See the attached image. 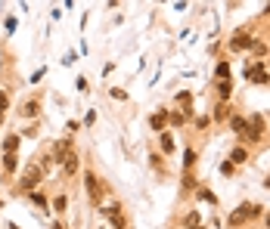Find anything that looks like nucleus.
I'll list each match as a JSON object with an SVG mask.
<instances>
[{
  "label": "nucleus",
  "instance_id": "nucleus-7",
  "mask_svg": "<svg viewBox=\"0 0 270 229\" xmlns=\"http://www.w3.org/2000/svg\"><path fill=\"white\" fill-rule=\"evenodd\" d=\"M103 214H106L109 220H112V226H115V229H124V214H121V208H118V205H112V208H106Z\"/></svg>",
  "mask_w": 270,
  "mask_h": 229
},
{
  "label": "nucleus",
  "instance_id": "nucleus-2",
  "mask_svg": "<svg viewBox=\"0 0 270 229\" xmlns=\"http://www.w3.org/2000/svg\"><path fill=\"white\" fill-rule=\"evenodd\" d=\"M261 214V208L258 205H239V208H236L233 211V214H230V220H227V226H242V223H246V220H251V217H258Z\"/></svg>",
  "mask_w": 270,
  "mask_h": 229
},
{
  "label": "nucleus",
  "instance_id": "nucleus-11",
  "mask_svg": "<svg viewBox=\"0 0 270 229\" xmlns=\"http://www.w3.org/2000/svg\"><path fill=\"white\" fill-rule=\"evenodd\" d=\"M16 149H19V133H10L3 140V155H16Z\"/></svg>",
  "mask_w": 270,
  "mask_h": 229
},
{
  "label": "nucleus",
  "instance_id": "nucleus-6",
  "mask_svg": "<svg viewBox=\"0 0 270 229\" xmlns=\"http://www.w3.org/2000/svg\"><path fill=\"white\" fill-rule=\"evenodd\" d=\"M246 78H249V81H255V84H267V81H270V74L261 69L258 62H249V65H246Z\"/></svg>",
  "mask_w": 270,
  "mask_h": 229
},
{
  "label": "nucleus",
  "instance_id": "nucleus-26",
  "mask_svg": "<svg viewBox=\"0 0 270 229\" xmlns=\"http://www.w3.org/2000/svg\"><path fill=\"white\" fill-rule=\"evenodd\" d=\"M264 186H267V189H270V176H267V180H264Z\"/></svg>",
  "mask_w": 270,
  "mask_h": 229
},
{
  "label": "nucleus",
  "instance_id": "nucleus-20",
  "mask_svg": "<svg viewBox=\"0 0 270 229\" xmlns=\"http://www.w3.org/2000/svg\"><path fill=\"white\" fill-rule=\"evenodd\" d=\"M168 121H171L174 127H180L183 121H187V115H180V112H171V115H168Z\"/></svg>",
  "mask_w": 270,
  "mask_h": 229
},
{
  "label": "nucleus",
  "instance_id": "nucleus-28",
  "mask_svg": "<svg viewBox=\"0 0 270 229\" xmlns=\"http://www.w3.org/2000/svg\"><path fill=\"white\" fill-rule=\"evenodd\" d=\"M193 229H196V226H193ZM199 229H202V226H199Z\"/></svg>",
  "mask_w": 270,
  "mask_h": 229
},
{
  "label": "nucleus",
  "instance_id": "nucleus-4",
  "mask_svg": "<svg viewBox=\"0 0 270 229\" xmlns=\"http://www.w3.org/2000/svg\"><path fill=\"white\" fill-rule=\"evenodd\" d=\"M261 137H264V118H261V115H251V118H249V133H246V140L258 142Z\"/></svg>",
  "mask_w": 270,
  "mask_h": 229
},
{
  "label": "nucleus",
  "instance_id": "nucleus-23",
  "mask_svg": "<svg viewBox=\"0 0 270 229\" xmlns=\"http://www.w3.org/2000/svg\"><path fill=\"white\" fill-rule=\"evenodd\" d=\"M149 161H153V167H155V171H162V158H158L155 152H153V155H149Z\"/></svg>",
  "mask_w": 270,
  "mask_h": 229
},
{
  "label": "nucleus",
  "instance_id": "nucleus-25",
  "mask_svg": "<svg viewBox=\"0 0 270 229\" xmlns=\"http://www.w3.org/2000/svg\"><path fill=\"white\" fill-rule=\"evenodd\" d=\"M6 106H10V99H6V93H0V112H6Z\"/></svg>",
  "mask_w": 270,
  "mask_h": 229
},
{
  "label": "nucleus",
  "instance_id": "nucleus-15",
  "mask_svg": "<svg viewBox=\"0 0 270 229\" xmlns=\"http://www.w3.org/2000/svg\"><path fill=\"white\" fill-rule=\"evenodd\" d=\"M242 161H249V152L242 149V146H236V149L230 152V164H242Z\"/></svg>",
  "mask_w": 270,
  "mask_h": 229
},
{
  "label": "nucleus",
  "instance_id": "nucleus-1",
  "mask_svg": "<svg viewBox=\"0 0 270 229\" xmlns=\"http://www.w3.org/2000/svg\"><path fill=\"white\" fill-rule=\"evenodd\" d=\"M72 155H75V140H72V137H62V140L53 146V152H50V158H53L56 164H65Z\"/></svg>",
  "mask_w": 270,
  "mask_h": 229
},
{
  "label": "nucleus",
  "instance_id": "nucleus-13",
  "mask_svg": "<svg viewBox=\"0 0 270 229\" xmlns=\"http://www.w3.org/2000/svg\"><path fill=\"white\" fill-rule=\"evenodd\" d=\"M230 93H233V84H230V78H227V81H217V96H221L224 103L230 99Z\"/></svg>",
  "mask_w": 270,
  "mask_h": 229
},
{
  "label": "nucleus",
  "instance_id": "nucleus-24",
  "mask_svg": "<svg viewBox=\"0 0 270 229\" xmlns=\"http://www.w3.org/2000/svg\"><path fill=\"white\" fill-rule=\"evenodd\" d=\"M31 198H35V205H40V208H47V198H44V195H38V192H35V195H31Z\"/></svg>",
  "mask_w": 270,
  "mask_h": 229
},
{
  "label": "nucleus",
  "instance_id": "nucleus-8",
  "mask_svg": "<svg viewBox=\"0 0 270 229\" xmlns=\"http://www.w3.org/2000/svg\"><path fill=\"white\" fill-rule=\"evenodd\" d=\"M19 115H22V118H38V115H40V103H38V99H28V103H22Z\"/></svg>",
  "mask_w": 270,
  "mask_h": 229
},
{
  "label": "nucleus",
  "instance_id": "nucleus-22",
  "mask_svg": "<svg viewBox=\"0 0 270 229\" xmlns=\"http://www.w3.org/2000/svg\"><path fill=\"white\" fill-rule=\"evenodd\" d=\"M183 164H187V167L196 164V152H193V149H187V155H183Z\"/></svg>",
  "mask_w": 270,
  "mask_h": 229
},
{
  "label": "nucleus",
  "instance_id": "nucleus-16",
  "mask_svg": "<svg viewBox=\"0 0 270 229\" xmlns=\"http://www.w3.org/2000/svg\"><path fill=\"white\" fill-rule=\"evenodd\" d=\"M149 124H153V130H162V127L168 124V112H155V115H153V121H149Z\"/></svg>",
  "mask_w": 270,
  "mask_h": 229
},
{
  "label": "nucleus",
  "instance_id": "nucleus-19",
  "mask_svg": "<svg viewBox=\"0 0 270 229\" xmlns=\"http://www.w3.org/2000/svg\"><path fill=\"white\" fill-rule=\"evenodd\" d=\"M53 208H56V214H62V211L69 208V198H65V195H56V198H53Z\"/></svg>",
  "mask_w": 270,
  "mask_h": 229
},
{
  "label": "nucleus",
  "instance_id": "nucleus-3",
  "mask_svg": "<svg viewBox=\"0 0 270 229\" xmlns=\"http://www.w3.org/2000/svg\"><path fill=\"white\" fill-rule=\"evenodd\" d=\"M44 180V171L38 164H25V174H22V189H35V186Z\"/></svg>",
  "mask_w": 270,
  "mask_h": 229
},
{
  "label": "nucleus",
  "instance_id": "nucleus-5",
  "mask_svg": "<svg viewBox=\"0 0 270 229\" xmlns=\"http://www.w3.org/2000/svg\"><path fill=\"white\" fill-rule=\"evenodd\" d=\"M84 186H87V195H90V201L94 205H99V198H103V189H99V183H96V176L94 174H84Z\"/></svg>",
  "mask_w": 270,
  "mask_h": 229
},
{
  "label": "nucleus",
  "instance_id": "nucleus-18",
  "mask_svg": "<svg viewBox=\"0 0 270 229\" xmlns=\"http://www.w3.org/2000/svg\"><path fill=\"white\" fill-rule=\"evenodd\" d=\"M62 167H65V174H69V176H72L75 171H78V152H75V155H72L69 161H65V164H62Z\"/></svg>",
  "mask_w": 270,
  "mask_h": 229
},
{
  "label": "nucleus",
  "instance_id": "nucleus-10",
  "mask_svg": "<svg viewBox=\"0 0 270 229\" xmlns=\"http://www.w3.org/2000/svg\"><path fill=\"white\" fill-rule=\"evenodd\" d=\"M230 127L239 133V137H246V133H249V121H246L242 115H233V118H230Z\"/></svg>",
  "mask_w": 270,
  "mask_h": 229
},
{
  "label": "nucleus",
  "instance_id": "nucleus-9",
  "mask_svg": "<svg viewBox=\"0 0 270 229\" xmlns=\"http://www.w3.org/2000/svg\"><path fill=\"white\" fill-rule=\"evenodd\" d=\"M251 44H255V40H251V35H246V31H239V35L230 40L233 50H246V47H251Z\"/></svg>",
  "mask_w": 270,
  "mask_h": 229
},
{
  "label": "nucleus",
  "instance_id": "nucleus-21",
  "mask_svg": "<svg viewBox=\"0 0 270 229\" xmlns=\"http://www.w3.org/2000/svg\"><path fill=\"white\" fill-rule=\"evenodd\" d=\"M227 74H230V65H227V62H221V65H217V78H221V81H227Z\"/></svg>",
  "mask_w": 270,
  "mask_h": 229
},
{
  "label": "nucleus",
  "instance_id": "nucleus-14",
  "mask_svg": "<svg viewBox=\"0 0 270 229\" xmlns=\"http://www.w3.org/2000/svg\"><path fill=\"white\" fill-rule=\"evenodd\" d=\"M158 142H162L165 155H171V152H174V137H171V133H158Z\"/></svg>",
  "mask_w": 270,
  "mask_h": 229
},
{
  "label": "nucleus",
  "instance_id": "nucleus-27",
  "mask_svg": "<svg viewBox=\"0 0 270 229\" xmlns=\"http://www.w3.org/2000/svg\"><path fill=\"white\" fill-rule=\"evenodd\" d=\"M267 226H270V214H267Z\"/></svg>",
  "mask_w": 270,
  "mask_h": 229
},
{
  "label": "nucleus",
  "instance_id": "nucleus-12",
  "mask_svg": "<svg viewBox=\"0 0 270 229\" xmlns=\"http://www.w3.org/2000/svg\"><path fill=\"white\" fill-rule=\"evenodd\" d=\"M230 118H233L230 106H227V103H217V108H214V121H230Z\"/></svg>",
  "mask_w": 270,
  "mask_h": 229
},
{
  "label": "nucleus",
  "instance_id": "nucleus-17",
  "mask_svg": "<svg viewBox=\"0 0 270 229\" xmlns=\"http://www.w3.org/2000/svg\"><path fill=\"white\" fill-rule=\"evenodd\" d=\"M16 167H19V158H16V155H3V171H6V174H13Z\"/></svg>",
  "mask_w": 270,
  "mask_h": 229
}]
</instances>
